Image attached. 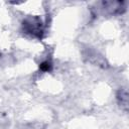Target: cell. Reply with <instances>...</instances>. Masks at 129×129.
<instances>
[{
    "instance_id": "1",
    "label": "cell",
    "mask_w": 129,
    "mask_h": 129,
    "mask_svg": "<svg viewBox=\"0 0 129 129\" xmlns=\"http://www.w3.org/2000/svg\"><path fill=\"white\" fill-rule=\"evenodd\" d=\"M22 26H23L24 32L34 36H40L42 32V23H41V20H39L38 18L26 19L23 22Z\"/></svg>"
},
{
    "instance_id": "2",
    "label": "cell",
    "mask_w": 129,
    "mask_h": 129,
    "mask_svg": "<svg viewBox=\"0 0 129 129\" xmlns=\"http://www.w3.org/2000/svg\"><path fill=\"white\" fill-rule=\"evenodd\" d=\"M118 100L119 103L121 104V107H123L124 109H127V105H128V94L126 90H121L118 94Z\"/></svg>"
}]
</instances>
